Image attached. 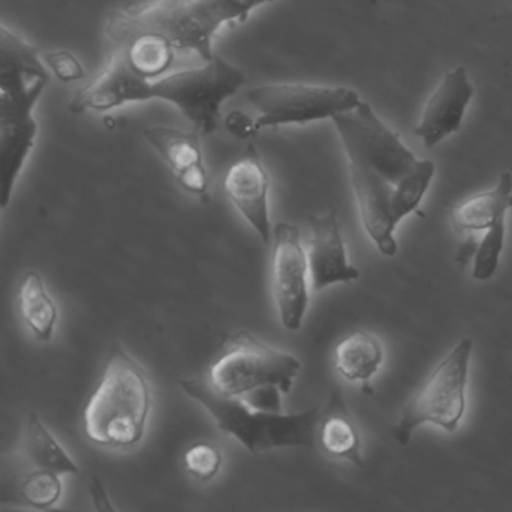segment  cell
I'll return each mask as SVG.
<instances>
[{"label":"cell","instance_id":"13","mask_svg":"<svg viewBox=\"0 0 512 512\" xmlns=\"http://www.w3.org/2000/svg\"><path fill=\"white\" fill-rule=\"evenodd\" d=\"M152 148L166 161L179 187L206 202L209 197V176L203 160L200 134L172 127L146 128L143 133Z\"/></svg>","mask_w":512,"mask_h":512},{"label":"cell","instance_id":"19","mask_svg":"<svg viewBox=\"0 0 512 512\" xmlns=\"http://www.w3.org/2000/svg\"><path fill=\"white\" fill-rule=\"evenodd\" d=\"M23 452L35 469L52 470L59 475H77L79 466L64 446L44 425L40 416L31 413L23 439Z\"/></svg>","mask_w":512,"mask_h":512},{"label":"cell","instance_id":"25","mask_svg":"<svg viewBox=\"0 0 512 512\" xmlns=\"http://www.w3.org/2000/svg\"><path fill=\"white\" fill-rule=\"evenodd\" d=\"M283 394L284 392L277 385H265L247 392L241 398L253 409L269 413H283V400H281Z\"/></svg>","mask_w":512,"mask_h":512},{"label":"cell","instance_id":"24","mask_svg":"<svg viewBox=\"0 0 512 512\" xmlns=\"http://www.w3.org/2000/svg\"><path fill=\"white\" fill-rule=\"evenodd\" d=\"M47 68L55 74L56 79L61 82H79L85 79V68L80 64L79 59L67 50H55L44 56Z\"/></svg>","mask_w":512,"mask_h":512},{"label":"cell","instance_id":"8","mask_svg":"<svg viewBox=\"0 0 512 512\" xmlns=\"http://www.w3.org/2000/svg\"><path fill=\"white\" fill-rule=\"evenodd\" d=\"M301 370V361L292 353L274 349L250 332H238L226 338L206 380L226 397H242L265 385H277L289 394Z\"/></svg>","mask_w":512,"mask_h":512},{"label":"cell","instance_id":"4","mask_svg":"<svg viewBox=\"0 0 512 512\" xmlns=\"http://www.w3.org/2000/svg\"><path fill=\"white\" fill-rule=\"evenodd\" d=\"M277 0H152L110 14L106 38L110 47L151 34L163 38L175 53H193L212 61L214 38L224 25L244 23L256 8Z\"/></svg>","mask_w":512,"mask_h":512},{"label":"cell","instance_id":"15","mask_svg":"<svg viewBox=\"0 0 512 512\" xmlns=\"http://www.w3.org/2000/svg\"><path fill=\"white\" fill-rule=\"evenodd\" d=\"M317 442L320 443V448L331 457L350 461L358 467H365L361 434L347 407L343 392L338 386L332 389L328 404L320 412Z\"/></svg>","mask_w":512,"mask_h":512},{"label":"cell","instance_id":"12","mask_svg":"<svg viewBox=\"0 0 512 512\" xmlns=\"http://www.w3.org/2000/svg\"><path fill=\"white\" fill-rule=\"evenodd\" d=\"M224 190L230 202L256 230L263 244L269 247L272 241L269 176L256 146H248L242 157L227 170Z\"/></svg>","mask_w":512,"mask_h":512},{"label":"cell","instance_id":"27","mask_svg":"<svg viewBox=\"0 0 512 512\" xmlns=\"http://www.w3.org/2000/svg\"><path fill=\"white\" fill-rule=\"evenodd\" d=\"M479 241H476L473 238V233H467L466 239H464L463 244L460 245V248L457 250V254H455L454 260L458 263V265L466 266L470 260H473L475 257L476 250H478Z\"/></svg>","mask_w":512,"mask_h":512},{"label":"cell","instance_id":"18","mask_svg":"<svg viewBox=\"0 0 512 512\" xmlns=\"http://www.w3.org/2000/svg\"><path fill=\"white\" fill-rule=\"evenodd\" d=\"M19 308L35 338L41 343H49L55 334L59 311L37 271H29L20 284Z\"/></svg>","mask_w":512,"mask_h":512},{"label":"cell","instance_id":"20","mask_svg":"<svg viewBox=\"0 0 512 512\" xmlns=\"http://www.w3.org/2000/svg\"><path fill=\"white\" fill-rule=\"evenodd\" d=\"M125 59L131 70L146 79L164 76L175 61V50L163 38L140 34L112 47Z\"/></svg>","mask_w":512,"mask_h":512},{"label":"cell","instance_id":"10","mask_svg":"<svg viewBox=\"0 0 512 512\" xmlns=\"http://www.w3.org/2000/svg\"><path fill=\"white\" fill-rule=\"evenodd\" d=\"M272 250V290L281 325L299 331L310 305V262L295 224L278 223Z\"/></svg>","mask_w":512,"mask_h":512},{"label":"cell","instance_id":"17","mask_svg":"<svg viewBox=\"0 0 512 512\" xmlns=\"http://www.w3.org/2000/svg\"><path fill=\"white\" fill-rule=\"evenodd\" d=\"M383 362V347L370 332L356 329L335 347V368L349 382H361L365 394H373L370 380Z\"/></svg>","mask_w":512,"mask_h":512},{"label":"cell","instance_id":"1","mask_svg":"<svg viewBox=\"0 0 512 512\" xmlns=\"http://www.w3.org/2000/svg\"><path fill=\"white\" fill-rule=\"evenodd\" d=\"M349 163L350 181L365 233L386 257L398 251L395 230L419 206L436 166L418 160L370 104L331 119Z\"/></svg>","mask_w":512,"mask_h":512},{"label":"cell","instance_id":"26","mask_svg":"<svg viewBox=\"0 0 512 512\" xmlns=\"http://www.w3.org/2000/svg\"><path fill=\"white\" fill-rule=\"evenodd\" d=\"M224 127L233 137L239 140L253 139L260 131L256 119L251 118L248 113L242 112V110L230 112L224 119Z\"/></svg>","mask_w":512,"mask_h":512},{"label":"cell","instance_id":"2","mask_svg":"<svg viewBox=\"0 0 512 512\" xmlns=\"http://www.w3.org/2000/svg\"><path fill=\"white\" fill-rule=\"evenodd\" d=\"M245 82L244 71L218 53L202 67L146 79L134 73L121 55L112 52L106 70L73 98L68 109L74 115H82L89 110L107 112L131 103L161 100L175 106L200 136H208L220 124L224 101Z\"/></svg>","mask_w":512,"mask_h":512},{"label":"cell","instance_id":"9","mask_svg":"<svg viewBox=\"0 0 512 512\" xmlns=\"http://www.w3.org/2000/svg\"><path fill=\"white\" fill-rule=\"evenodd\" d=\"M247 98L259 113L260 131L325 121L362 103L358 92L346 86L265 85L250 89Z\"/></svg>","mask_w":512,"mask_h":512},{"label":"cell","instance_id":"14","mask_svg":"<svg viewBox=\"0 0 512 512\" xmlns=\"http://www.w3.org/2000/svg\"><path fill=\"white\" fill-rule=\"evenodd\" d=\"M311 242L308 251L311 286L316 292L338 283L358 280V268L349 262L346 242L334 209L325 215L310 217Z\"/></svg>","mask_w":512,"mask_h":512},{"label":"cell","instance_id":"3","mask_svg":"<svg viewBox=\"0 0 512 512\" xmlns=\"http://www.w3.org/2000/svg\"><path fill=\"white\" fill-rule=\"evenodd\" d=\"M46 62L16 32L0 29V205L7 209L37 142L34 112L49 86Z\"/></svg>","mask_w":512,"mask_h":512},{"label":"cell","instance_id":"7","mask_svg":"<svg viewBox=\"0 0 512 512\" xmlns=\"http://www.w3.org/2000/svg\"><path fill=\"white\" fill-rule=\"evenodd\" d=\"M472 338H463L431 371L421 388L407 401L400 419L392 428V439L400 446L409 445L416 428L433 424L455 433L466 413V389Z\"/></svg>","mask_w":512,"mask_h":512},{"label":"cell","instance_id":"6","mask_svg":"<svg viewBox=\"0 0 512 512\" xmlns=\"http://www.w3.org/2000/svg\"><path fill=\"white\" fill-rule=\"evenodd\" d=\"M179 386L211 413L221 431L235 437L251 454L316 445L320 418L317 407L298 413L262 412L248 406L241 397L218 394L208 380L182 379Z\"/></svg>","mask_w":512,"mask_h":512},{"label":"cell","instance_id":"5","mask_svg":"<svg viewBox=\"0 0 512 512\" xmlns=\"http://www.w3.org/2000/svg\"><path fill=\"white\" fill-rule=\"evenodd\" d=\"M151 406L148 374L116 344L83 413L86 437L107 448H133L145 437Z\"/></svg>","mask_w":512,"mask_h":512},{"label":"cell","instance_id":"28","mask_svg":"<svg viewBox=\"0 0 512 512\" xmlns=\"http://www.w3.org/2000/svg\"><path fill=\"white\" fill-rule=\"evenodd\" d=\"M91 497L94 500V506L100 511H112L113 506L110 505L109 496H107L106 490H104L103 484L100 479H92L91 484Z\"/></svg>","mask_w":512,"mask_h":512},{"label":"cell","instance_id":"21","mask_svg":"<svg viewBox=\"0 0 512 512\" xmlns=\"http://www.w3.org/2000/svg\"><path fill=\"white\" fill-rule=\"evenodd\" d=\"M506 217L500 218L496 224L485 230L473 257L472 277L476 281H487L496 274L500 256L505 248Z\"/></svg>","mask_w":512,"mask_h":512},{"label":"cell","instance_id":"22","mask_svg":"<svg viewBox=\"0 0 512 512\" xmlns=\"http://www.w3.org/2000/svg\"><path fill=\"white\" fill-rule=\"evenodd\" d=\"M61 475L52 470L35 469L20 485V496L28 505L38 509L53 508L62 496Z\"/></svg>","mask_w":512,"mask_h":512},{"label":"cell","instance_id":"23","mask_svg":"<svg viewBox=\"0 0 512 512\" xmlns=\"http://www.w3.org/2000/svg\"><path fill=\"white\" fill-rule=\"evenodd\" d=\"M184 463L188 473L194 478L209 481L220 473L223 455L212 443L199 442L185 452Z\"/></svg>","mask_w":512,"mask_h":512},{"label":"cell","instance_id":"11","mask_svg":"<svg viewBox=\"0 0 512 512\" xmlns=\"http://www.w3.org/2000/svg\"><path fill=\"white\" fill-rule=\"evenodd\" d=\"M473 95L475 86L470 82L466 68H454L443 76L425 103L418 127L413 130L425 149L436 148L461 130Z\"/></svg>","mask_w":512,"mask_h":512},{"label":"cell","instance_id":"16","mask_svg":"<svg viewBox=\"0 0 512 512\" xmlns=\"http://www.w3.org/2000/svg\"><path fill=\"white\" fill-rule=\"evenodd\" d=\"M512 209V173L503 172L490 191L473 194L452 205L449 220L460 235L490 229Z\"/></svg>","mask_w":512,"mask_h":512}]
</instances>
